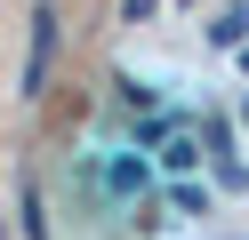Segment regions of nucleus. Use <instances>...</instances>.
<instances>
[{
  "mask_svg": "<svg viewBox=\"0 0 249 240\" xmlns=\"http://www.w3.org/2000/svg\"><path fill=\"white\" fill-rule=\"evenodd\" d=\"M153 16V0H121V24H145Z\"/></svg>",
  "mask_w": 249,
  "mask_h": 240,
  "instance_id": "3",
  "label": "nucleus"
},
{
  "mask_svg": "<svg viewBox=\"0 0 249 240\" xmlns=\"http://www.w3.org/2000/svg\"><path fill=\"white\" fill-rule=\"evenodd\" d=\"M49 56H56V0H40V8H33V64H24V96H40Z\"/></svg>",
  "mask_w": 249,
  "mask_h": 240,
  "instance_id": "1",
  "label": "nucleus"
},
{
  "mask_svg": "<svg viewBox=\"0 0 249 240\" xmlns=\"http://www.w3.org/2000/svg\"><path fill=\"white\" fill-rule=\"evenodd\" d=\"M241 32H249V16H241V8H225V16L209 24V40H217V48H241Z\"/></svg>",
  "mask_w": 249,
  "mask_h": 240,
  "instance_id": "2",
  "label": "nucleus"
}]
</instances>
